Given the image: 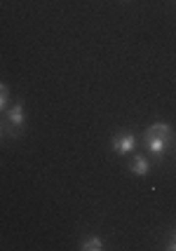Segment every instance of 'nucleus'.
<instances>
[{"label":"nucleus","mask_w":176,"mask_h":251,"mask_svg":"<svg viewBox=\"0 0 176 251\" xmlns=\"http://www.w3.org/2000/svg\"><path fill=\"white\" fill-rule=\"evenodd\" d=\"M113 151H115V155L134 153V151H136V139H134V134H129V131L115 134V136H113Z\"/></svg>","instance_id":"1"},{"label":"nucleus","mask_w":176,"mask_h":251,"mask_svg":"<svg viewBox=\"0 0 176 251\" xmlns=\"http://www.w3.org/2000/svg\"><path fill=\"white\" fill-rule=\"evenodd\" d=\"M167 139H157V136H143V146H146V153L151 155V157H155V160H160L162 155H165L167 151Z\"/></svg>","instance_id":"2"},{"label":"nucleus","mask_w":176,"mask_h":251,"mask_svg":"<svg viewBox=\"0 0 176 251\" xmlns=\"http://www.w3.org/2000/svg\"><path fill=\"white\" fill-rule=\"evenodd\" d=\"M7 122H10V136H17L19 131L17 129H22L24 127V106H22V101H17L14 106L10 108V113H7Z\"/></svg>","instance_id":"3"},{"label":"nucleus","mask_w":176,"mask_h":251,"mask_svg":"<svg viewBox=\"0 0 176 251\" xmlns=\"http://www.w3.org/2000/svg\"><path fill=\"white\" fill-rule=\"evenodd\" d=\"M129 172H132L134 176H148L151 162L146 160V155H134L132 162H129Z\"/></svg>","instance_id":"4"},{"label":"nucleus","mask_w":176,"mask_h":251,"mask_svg":"<svg viewBox=\"0 0 176 251\" xmlns=\"http://www.w3.org/2000/svg\"><path fill=\"white\" fill-rule=\"evenodd\" d=\"M146 134L148 136H157V139H172V127L167 125V122H153L148 129H146Z\"/></svg>","instance_id":"5"},{"label":"nucleus","mask_w":176,"mask_h":251,"mask_svg":"<svg viewBox=\"0 0 176 251\" xmlns=\"http://www.w3.org/2000/svg\"><path fill=\"white\" fill-rule=\"evenodd\" d=\"M80 249L82 251H101L103 249V240L97 237V235H89V237H85V240L80 242Z\"/></svg>","instance_id":"6"},{"label":"nucleus","mask_w":176,"mask_h":251,"mask_svg":"<svg viewBox=\"0 0 176 251\" xmlns=\"http://www.w3.org/2000/svg\"><path fill=\"white\" fill-rule=\"evenodd\" d=\"M0 94H2V97H10V87H7L5 82H0Z\"/></svg>","instance_id":"7"},{"label":"nucleus","mask_w":176,"mask_h":251,"mask_svg":"<svg viewBox=\"0 0 176 251\" xmlns=\"http://www.w3.org/2000/svg\"><path fill=\"white\" fill-rule=\"evenodd\" d=\"M7 101H10V97H2V94H0V113L5 110V106H7Z\"/></svg>","instance_id":"8"},{"label":"nucleus","mask_w":176,"mask_h":251,"mask_svg":"<svg viewBox=\"0 0 176 251\" xmlns=\"http://www.w3.org/2000/svg\"><path fill=\"white\" fill-rule=\"evenodd\" d=\"M169 251H176V232H174V237H172V242H169Z\"/></svg>","instance_id":"9"},{"label":"nucleus","mask_w":176,"mask_h":251,"mask_svg":"<svg viewBox=\"0 0 176 251\" xmlns=\"http://www.w3.org/2000/svg\"><path fill=\"white\" fill-rule=\"evenodd\" d=\"M2 134H5V129H2V125H0V139H2Z\"/></svg>","instance_id":"10"}]
</instances>
